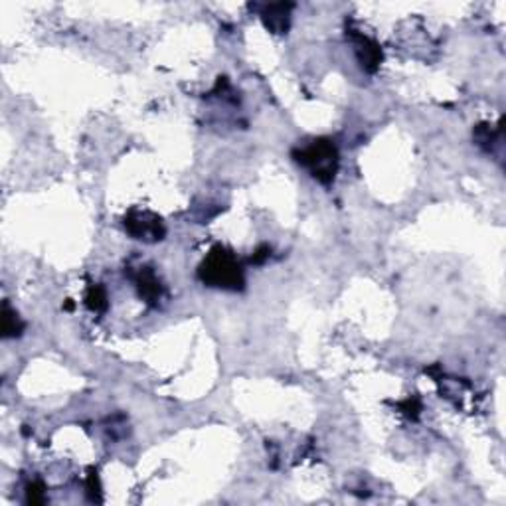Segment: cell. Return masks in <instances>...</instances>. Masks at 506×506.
I'll return each mask as SVG.
<instances>
[{"instance_id":"obj_4","label":"cell","mask_w":506,"mask_h":506,"mask_svg":"<svg viewBox=\"0 0 506 506\" xmlns=\"http://www.w3.org/2000/svg\"><path fill=\"white\" fill-rule=\"evenodd\" d=\"M354 38V52L356 58L360 61L362 69H366L370 74H374L380 64H382V50L374 40H370L368 36L352 34Z\"/></svg>"},{"instance_id":"obj_12","label":"cell","mask_w":506,"mask_h":506,"mask_svg":"<svg viewBox=\"0 0 506 506\" xmlns=\"http://www.w3.org/2000/svg\"><path fill=\"white\" fill-rule=\"evenodd\" d=\"M269 253H271V249L267 248V246H261V248H259L258 251L251 255V259H249V261H251L253 265H261V263H263V261L269 258Z\"/></svg>"},{"instance_id":"obj_5","label":"cell","mask_w":506,"mask_h":506,"mask_svg":"<svg viewBox=\"0 0 506 506\" xmlns=\"http://www.w3.org/2000/svg\"><path fill=\"white\" fill-rule=\"evenodd\" d=\"M291 9L293 4H267L263 12H261V20L267 26V30H271L273 34H285L289 30V20H291Z\"/></svg>"},{"instance_id":"obj_1","label":"cell","mask_w":506,"mask_h":506,"mask_svg":"<svg viewBox=\"0 0 506 506\" xmlns=\"http://www.w3.org/2000/svg\"><path fill=\"white\" fill-rule=\"evenodd\" d=\"M198 277L200 281L214 289H226V291H241L246 285L243 269L240 261L222 246L214 248L208 258L198 267Z\"/></svg>"},{"instance_id":"obj_10","label":"cell","mask_w":506,"mask_h":506,"mask_svg":"<svg viewBox=\"0 0 506 506\" xmlns=\"http://www.w3.org/2000/svg\"><path fill=\"white\" fill-rule=\"evenodd\" d=\"M86 489L87 495H89V498H91L93 502H101V482H99V477H97V471H95V469L89 471Z\"/></svg>"},{"instance_id":"obj_7","label":"cell","mask_w":506,"mask_h":506,"mask_svg":"<svg viewBox=\"0 0 506 506\" xmlns=\"http://www.w3.org/2000/svg\"><path fill=\"white\" fill-rule=\"evenodd\" d=\"M86 305L87 309L93 310V313H105L109 307V297L101 285L93 283L86 293Z\"/></svg>"},{"instance_id":"obj_8","label":"cell","mask_w":506,"mask_h":506,"mask_svg":"<svg viewBox=\"0 0 506 506\" xmlns=\"http://www.w3.org/2000/svg\"><path fill=\"white\" fill-rule=\"evenodd\" d=\"M22 330H24L22 320L18 318L14 310L10 309L9 303H4V309H2V336L4 338H14V336L22 335Z\"/></svg>"},{"instance_id":"obj_9","label":"cell","mask_w":506,"mask_h":506,"mask_svg":"<svg viewBox=\"0 0 506 506\" xmlns=\"http://www.w3.org/2000/svg\"><path fill=\"white\" fill-rule=\"evenodd\" d=\"M26 502L28 505H44L46 502V487L40 480L30 482L26 487Z\"/></svg>"},{"instance_id":"obj_2","label":"cell","mask_w":506,"mask_h":506,"mask_svg":"<svg viewBox=\"0 0 506 506\" xmlns=\"http://www.w3.org/2000/svg\"><path fill=\"white\" fill-rule=\"evenodd\" d=\"M293 156L300 166L309 168L313 178H317L320 184L328 186L335 181L336 171H338V151L330 138H317L305 148L295 151Z\"/></svg>"},{"instance_id":"obj_11","label":"cell","mask_w":506,"mask_h":506,"mask_svg":"<svg viewBox=\"0 0 506 506\" xmlns=\"http://www.w3.org/2000/svg\"><path fill=\"white\" fill-rule=\"evenodd\" d=\"M402 410H403V413L405 415H410V418H418L420 415V410H421V405H420V400H415V398H410V400H405V402L402 403Z\"/></svg>"},{"instance_id":"obj_3","label":"cell","mask_w":506,"mask_h":506,"mask_svg":"<svg viewBox=\"0 0 506 506\" xmlns=\"http://www.w3.org/2000/svg\"><path fill=\"white\" fill-rule=\"evenodd\" d=\"M125 230L135 238V240L141 241H161L164 238V223L163 220L158 218L153 212L148 210H131L129 214L125 216Z\"/></svg>"},{"instance_id":"obj_6","label":"cell","mask_w":506,"mask_h":506,"mask_svg":"<svg viewBox=\"0 0 506 506\" xmlns=\"http://www.w3.org/2000/svg\"><path fill=\"white\" fill-rule=\"evenodd\" d=\"M135 285L141 299H145L148 305H156L163 297V283L148 267L138 269V273L135 275Z\"/></svg>"}]
</instances>
